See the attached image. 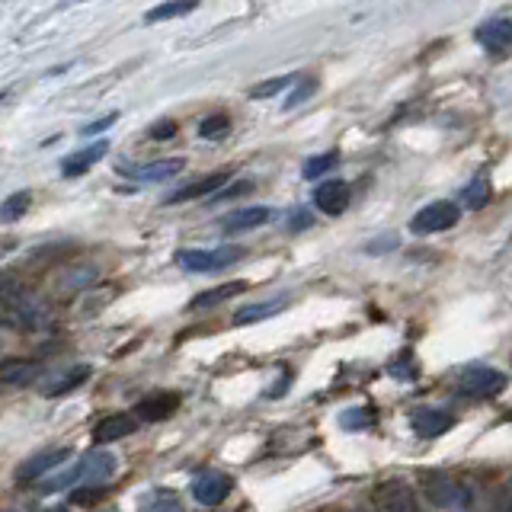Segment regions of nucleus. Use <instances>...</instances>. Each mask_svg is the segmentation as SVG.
<instances>
[{
    "instance_id": "f257e3e1",
    "label": "nucleus",
    "mask_w": 512,
    "mask_h": 512,
    "mask_svg": "<svg viewBox=\"0 0 512 512\" xmlns=\"http://www.w3.org/2000/svg\"><path fill=\"white\" fill-rule=\"evenodd\" d=\"M48 320H52V311H48V304L26 292V288H13L10 276L4 282V324L13 327V330H23V333H39L48 327Z\"/></svg>"
},
{
    "instance_id": "f03ea898",
    "label": "nucleus",
    "mask_w": 512,
    "mask_h": 512,
    "mask_svg": "<svg viewBox=\"0 0 512 512\" xmlns=\"http://www.w3.org/2000/svg\"><path fill=\"white\" fill-rule=\"evenodd\" d=\"M112 474H116V455L109 452H87L84 458H80L77 468L64 471L58 477H45V484H39L42 490H61L68 484H80V480H90V487H100L103 480H109Z\"/></svg>"
},
{
    "instance_id": "7ed1b4c3",
    "label": "nucleus",
    "mask_w": 512,
    "mask_h": 512,
    "mask_svg": "<svg viewBox=\"0 0 512 512\" xmlns=\"http://www.w3.org/2000/svg\"><path fill=\"white\" fill-rule=\"evenodd\" d=\"M240 256H244V250H240V247H215V250L183 247V250L173 253V260L186 272H218V269L234 266Z\"/></svg>"
},
{
    "instance_id": "20e7f679",
    "label": "nucleus",
    "mask_w": 512,
    "mask_h": 512,
    "mask_svg": "<svg viewBox=\"0 0 512 512\" xmlns=\"http://www.w3.org/2000/svg\"><path fill=\"white\" fill-rule=\"evenodd\" d=\"M506 388V375L496 372V368L487 365H474V368H464L455 381V391L458 397H468V400H484V397H496Z\"/></svg>"
},
{
    "instance_id": "39448f33",
    "label": "nucleus",
    "mask_w": 512,
    "mask_h": 512,
    "mask_svg": "<svg viewBox=\"0 0 512 512\" xmlns=\"http://www.w3.org/2000/svg\"><path fill=\"white\" fill-rule=\"evenodd\" d=\"M458 218H461V208H458L455 202L439 199V202H432V205L420 208V212L413 215L410 231H413V234H420V237H426V234H442V231H448V228H455Z\"/></svg>"
},
{
    "instance_id": "423d86ee",
    "label": "nucleus",
    "mask_w": 512,
    "mask_h": 512,
    "mask_svg": "<svg viewBox=\"0 0 512 512\" xmlns=\"http://www.w3.org/2000/svg\"><path fill=\"white\" fill-rule=\"evenodd\" d=\"M426 496H429L432 506L445 509V512H464V509H468V487L458 484V480H452V477H445V474L426 477Z\"/></svg>"
},
{
    "instance_id": "0eeeda50",
    "label": "nucleus",
    "mask_w": 512,
    "mask_h": 512,
    "mask_svg": "<svg viewBox=\"0 0 512 512\" xmlns=\"http://www.w3.org/2000/svg\"><path fill=\"white\" fill-rule=\"evenodd\" d=\"M231 484L234 480L228 474H221V471H202L192 477V496L202 503V506H218L224 496L231 493Z\"/></svg>"
},
{
    "instance_id": "6e6552de",
    "label": "nucleus",
    "mask_w": 512,
    "mask_h": 512,
    "mask_svg": "<svg viewBox=\"0 0 512 512\" xmlns=\"http://www.w3.org/2000/svg\"><path fill=\"white\" fill-rule=\"evenodd\" d=\"M410 426L413 432H420L423 439H439L455 426V416L442 407H416L410 416Z\"/></svg>"
},
{
    "instance_id": "1a4fd4ad",
    "label": "nucleus",
    "mask_w": 512,
    "mask_h": 512,
    "mask_svg": "<svg viewBox=\"0 0 512 512\" xmlns=\"http://www.w3.org/2000/svg\"><path fill=\"white\" fill-rule=\"evenodd\" d=\"M474 36L490 55H509L512 52V20H487L484 26H477Z\"/></svg>"
},
{
    "instance_id": "9d476101",
    "label": "nucleus",
    "mask_w": 512,
    "mask_h": 512,
    "mask_svg": "<svg viewBox=\"0 0 512 512\" xmlns=\"http://www.w3.org/2000/svg\"><path fill=\"white\" fill-rule=\"evenodd\" d=\"M349 202H352V189L343 180H330V183L314 189V205L324 215H343L349 208Z\"/></svg>"
},
{
    "instance_id": "9b49d317",
    "label": "nucleus",
    "mask_w": 512,
    "mask_h": 512,
    "mask_svg": "<svg viewBox=\"0 0 512 512\" xmlns=\"http://www.w3.org/2000/svg\"><path fill=\"white\" fill-rule=\"evenodd\" d=\"M375 503L384 512H420V506H416L410 487L400 484V480H388V484H381L375 490Z\"/></svg>"
},
{
    "instance_id": "f8f14e48",
    "label": "nucleus",
    "mask_w": 512,
    "mask_h": 512,
    "mask_svg": "<svg viewBox=\"0 0 512 512\" xmlns=\"http://www.w3.org/2000/svg\"><path fill=\"white\" fill-rule=\"evenodd\" d=\"M186 167L183 157H167V160H151V164H141V167H128V176L138 183H164L170 176H180Z\"/></svg>"
},
{
    "instance_id": "ddd939ff",
    "label": "nucleus",
    "mask_w": 512,
    "mask_h": 512,
    "mask_svg": "<svg viewBox=\"0 0 512 512\" xmlns=\"http://www.w3.org/2000/svg\"><path fill=\"white\" fill-rule=\"evenodd\" d=\"M71 458V448H55V452H39V455H32L29 461L20 464V471H16V480L20 484H29V480H39L42 474H48L52 468H58L61 461H68Z\"/></svg>"
},
{
    "instance_id": "4468645a",
    "label": "nucleus",
    "mask_w": 512,
    "mask_h": 512,
    "mask_svg": "<svg viewBox=\"0 0 512 512\" xmlns=\"http://www.w3.org/2000/svg\"><path fill=\"white\" fill-rule=\"evenodd\" d=\"M269 218H272V212H269V208H263V205L237 208V212L224 215V221H221V231H224V234H244V231L260 228V224H266Z\"/></svg>"
},
{
    "instance_id": "2eb2a0df",
    "label": "nucleus",
    "mask_w": 512,
    "mask_h": 512,
    "mask_svg": "<svg viewBox=\"0 0 512 512\" xmlns=\"http://www.w3.org/2000/svg\"><path fill=\"white\" fill-rule=\"evenodd\" d=\"M231 180V173H212V176H202V180H196V183H189V186H183V189H176L173 196H167V202L170 205H176V202H192V199H205V196H215V192Z\"/></svg>"
},
{
    "instance_id": "dca6fc26",
    "label": "nucleus",
    "mask_w": 512,
    "mask_h": 512,
    "mask_svg": "<svg viewBox=\"0 0 512 512\" xmlns=\"http://www.w3.org/2000/svg\"><path fill=\"white\" fill-rule=\"evenodd\" d=\"M138 429V420L128 413H112V416H103L100 423H96L93 429V439L96 442H119L125 436H132V432Z\"/></svg>"
},
{
    "instance_id": "f3484780",
    "label": "nucleus",
    "mask_w": 512,
    "mask_h": 512,
    "mask_svg": "<svg viewBox=\"0 0 512 512\" xmlns=\"http://www.w3.org/2000/svg\"><path fill=\"white\" fill-rule=\"evenodd\" d=\"M42 368L45 365L36 359H4V365H0V378H4V384H10V388H20V384L39 381Z\"/></svg>"
},
{
    "instance_id": "a211bd4d",
    "label": "nucleus",
    "mask_w": 512,
    "mask_h": 512,
    "mask_svg": "<svg viewBox=\"0 0 512 512\" xmlns=\"http://www.w3.org/2000/svg\"><path fill=\"white\" fill-rule=\"evenodd\" d=\"M176 407H180V394H173V391H160V394H151V397H144L141 404H138V416H144V420H167L170 413H176Z\"/></svg>"
},
{
    "instance_id": "6ab92c4d",
    "label": "nucleus",
    "mask_w": 512,
    "mask_h": 512,
    "mask_svg": "<svg viewBox=\"0 0 512 512\" xmlns=\"http://www.w3.org/2000/svg\"><path fill=\"white\" fill-rule=\"evenodd\" d=\"M106 151H109V144H106V141L90 144V148H84V151H74L71 157H64V164H61L64 176H80V173H87L93 164H100V160L106 157Z\"/></svg>"
},
{
    "instance_id": "aec40b11",
    "label": "nucleus",
    "mask_w": 512,
    "mask_h": 512,
    "mask_svg": "<svg viewBox=\"0 0 512 512\" xmlns=\"http://www.w3.org/2000/svg\"><path fill=\"white\" fill-rule=\"evenodd\" d=\"M240 292H247V285H244V282L215 285V288H208V292H199L196 298H192V301H189V308L205 311V308H215V304H228V301L237 298Z\"/></svg>"
},
{
    "instance_id": "412c9836",
    "label": "nucleus",
    "mask_w": 512,
    "mask_h": 512,
    "mask_svg": "<svg viewBox=\"0 0 512 512\" xmlns=\"http://www.w3.org/2000/svg\"><path fill=\"white\" fill-rule=\"evenodd\" d=\"M90 378V365H77V368H68L64 375H58V378H52L48 384H42V394L45 397H61V394H68V391H74V388H80Z\"/></svg>"
},
{
    "instance_id": "4be33fe9",
    "label": "nucleus",
    "mask_w": 512,
    "mask_h": 512,
    "mask_svg": "<svg viewBox=\"0 0 512 512\" xmlns=\"http://www.w3.org/2000/svg\"><path fill=\"white\" fill-rule=\"evenodd\" d=\"M285 311V298H272V301H256V304H244V308H237L234 314V324L244 327V324H256V320H266L272 314Z\"/></svg>"
},
{
    "instance_id": "5701e85b",
    "label": "nucleus",
    "mask_w": 512,
    "mask_h": 512,
    "mask_svg": "<svg viewBox=\"0 0 512 512\" xmlns=\"http://www.w3.org/2000/svg\"><path fill=\"white\" fill-rule=\"evenodd\" d=\"M93 279H100L93 266H71L58 276V288L61 292H84L87 285H93Z\"/></svg>"
},
{
    "instance_id": "b1692460",
    "label": "nucleus",
    "mask_w": 512,
    "mask_h": 512,
    "mask_svg": "<svg viewBox=\"0 0 512 512\" xmlns=\"http://www.w3.org/2000/svg\"><path fill=\"white\" fill-rule=\"evenodd\" d=\"M141 512H186L176 493H154L141 503Z\"/></svg>"
},
{
    "instance_id": "393cba45",
    "label": "nucleus",
    "mask_w": 512,
    "mask_h": 512,
    "mask_svg": "<svg viewBox=\"0 0 512 512\" xmlns=\"http://www.w3.org/2000/svg\"><path fill=\"white\" fill-rule=\"evenodd\" d=\"M336 160H340V154L336 151H327V154H317V157H308L304 160V180H317V176L330 173V167H336Z\"/></svg>"
},
{
    "instance_id": "a878e982",
    "label": "nucleus",
    "mask_w": 512,
    "mask_h": 512,
    "mask_svg": "<svg viewBox=\"0 0 512 512\" xmlns=\"http://www.w3.org/2000/svg\"><path fill=\"white\" fill-rule=\"evenodd\" d=\"M490 199V183H487V176H474V180L468 183V189H464V202H468V208H484Z\"/></svg>"
},
{
    "instance_id": "bb28decb",
    "label": "nucleus",
    "mask_w": 512,
    "mask_h": 512,
    "mask_svg": "<svg viewBox=\"0 0 512 512\" xmlns=\"http://www.w3.org/2000/svg\"><path fill=\"white\" fill-rule=\"evenodd\" d=\"M228 132H231V119L228 116H208V119L199 122V135L205 141H218V138H224Z\"/></svg>"
},
{
    "instance_id": "cd10ccee",
    "label": "nucleus",
    "mask_w": 512,
    "mask_h": 512,
    "mask_svg": "<svg viewBox=\"0 0 512 512\" xmlns=\"http://www.w3.org/2000/svg\"><path fill=\"white\" fill-rule=\"evenodd\" d=\"M292 74H282V77H272V80H263V84H256L250 90V100H269V96H276L279 90H285L288 84H292Z\"/></svg>"
},
{
    "instance_id": "c85d7f7f",
    "label": "nucleus",
    "mask_w": 512,
    "mask_h": 512,
    "mask_svg": "<svg viewBox=\"0 0 512 512\" xmlns=\"http://www.w3.org/2000/svg\"><path fill=\"white\" fill-rule=\"evenodd\" d=\"M196 10V4H160L154 10H148L144 23H160V20H173V16H186Z\"/></svg>"
},
{
    "instance_id": "c756f323",
    "label": "nucleus",
    "mask_w": 512,
    "mask_h": 512,
    "mask_svg": "<svg viewBox=\"0 0 512 512\" xmlns=\"http://www.w3.org/2000/svg\"><path fill=\"white\" fill-rule=\"evenodd\" d=\"M340 423L346 429H368V426H375V413L372 410H346L340 416Z\"/></svg>"
},
{
    "instance_id": "7c9ffc66",
    "label": "nucleus",
    "mask_w": 512,
    "mask_h": 512,
    "mask_svg": "<svg viewBox=\"0 0 512 512\" xmlns=\"http://www.w3.org/2000/svg\"><path fill=\"white\" fill-rule=\"evenodd\" d=\"M490 512H512V474H509V477L503 480V484H500V490H496Z\"/></svg>"
},
{
    "instance_id": "2f4dec72",
    "label": "nucleus",
    "mask_w": 512,
    "mask_h": 512,
    "mask_svg": "<svg viewBox=\"0 0 512 512\" xmlns=\"http://www.w3.org/2000/svg\"><path fill=\"white\" fill-rule=\"evenodd\" d=\"M29 192H16V196H10L7 199V205H4V221H13V218H20L26 208H29Z\"/></svg>"
},
{
    "instance_id": "473e14b6",
    "label": "nucleus",
    "mask_w": 512,
    "mask_h": 512,
    "mask_svg": "<svg viewBox=\"0 0 512 512\" xmlns=\"http://www.w3.org/2000/svg\"><path fill=\"white\" fill-rule=\"evenodd\" d=\"M314 87H317L314 80H308V84H301V87H298V90H295V93H292V96H288V100H285V109H295V106H301V103L308 100V96L314 93Z\"/></svg>"
},
{
    "instance_id": "72a5a7b5",
    "label": "nucleus",
    "mask_w": 512,
    "mask_h": 512,
    "mask_svg": "<svg viewBox=\"0 0 512 512\" xmlns=\"http://www.w3.org/2000/svg\"><path fill=\"white\" fill-rule=\"evenodd\" d=\"M100 496H103V490H100V487H87V490H74L71 500H74V503H96V500H100Z\"/></svg>"
},
{
    "instance_id": "f704fd0d",
    "label": "nucleus",
    "mask_w": 512,
    "mask_h": 512,
    "mask_svg": "<svg viewBox=\"0 0 512 512\" xmlns=\"http://www.w3.org/2000/svg\"><path fill=\"white\" fill-rule=\"evenodd\" d=\"M116 122V112L112 116H106V119H100V122H90V125H84V135H100V132H106V128Z\"/></svg>"
},
{
    "instance_id": "c9c22d12",
    "label": "nucleus",
    "mask_w": 512,
    "mask_h": 512,
    "mask_svg": "<svg viewBox=\"0 0 512 512\" xmlns=\"http://www.w3.org/2000/svg\"><path fill=\"white\" fill-rule=\"evenodd\" d=\"M176 135V125L173 122H157V128H151V138L164 141V138H173Z\"/></svg>"
},
{
    "instance_id": "e433bc0d",
    "label": "nucleus",
    "mask_w": 512,
    "mask_h": 512,
    "mask_svg": "<svg viewBox=\"0 0 512 512\" xmlns=\"http://www.w3.org/2000/svg\"><path fill=\"white\" fill-rule=\"evenodd\" d=\"M311 224H314V218H311L308 212H295V215H292V231L311 228Z\"/></svg>"
},
{
    "instance_id": "4c0bfd02",
    "label": "nucleus",
    "mask_w": 512,
    "mask_h": 512,
    "mask_svg": "<svg viewBox=\"0 0 512 512\" xmlns=\"http://www.w3.org/2000/svg\"><path fill=\"white\" fill-rule=\"evenodd\" d=\"M509 416H512V413H509Z\"/></svg>"
}]
</instances>
